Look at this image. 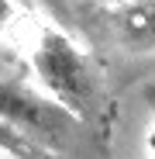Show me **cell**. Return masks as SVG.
Segmentation results:
<instances>
[{
  "label": "cell",
  "mask_w": 155,
  "mask_h": 159,
  "mask_svg": "<svg viewBox=\"0 0 155 159\" xmlns=\"http://www.w3.org/2000/svg\"><path fill=\"white\" fill-rule=\"evenodd\" d=\"M35 73L52 93V100L66 107L76 121H90L103 107L100 66L62 31H52V28L41 31V42L35 48Z\"/></svg>",
  "instance_id": "6da1fadb"
},
{
  "label": "cell",
  "mask_w": 155,
  "mask_h": 159,
  "mask_svg": "<svg viewBox=\"0 0 155 159\" xmlns=\"http://www.w3.org/2000/svg\"><path fill=\"white\" fill-rule=\"evenodd\" d=\"M0 121L31 152H66L80 128L66 107L17 80H0Z\"/></svg>",
  "instance_id": "7a4b0ae2"
},
{
  "label": "cell",
  "mask_w": 155,
  "mask_h": 159,
  "mask_svg": "<svg viewBox=\"0 0 155 159\" xmlns=\"http://www.w3.org/2000/svg\"><path fill=\"white\" fill-rule=\"evenodd\" d=\"M97 28L124 52L155 48V0H127L97 14Z\"/></svg>",
  "instance_id": "3957f363"
},
{
  "label": "cell",
  "mask_w": 155,
  "mask_h": 159,
  "mask_svg": "<svg viewBox=\"0 0 155 159\" xmlns=\"http://www.w3.org/2000/svg\"><path fill=\"white\" fill-rule=\"evenodd\" d=\"M0 149H4V152H11V156H17V159H24V156H35L28 145H24L17 135H14V131L4 125V121H0Z\"/></svg>",
  "instance_id": "277c9868"
},
{
  "label": "cell",
  "mask_w": 155,
  "mask_h": 159,
  "mask_svg": "<svg viewBox=\"0 0 155 159\" xmlns=\"http://www.w3.org/2000/svg\"><path fill=\"white\" fill-rule=\"evenodd\" d=\"M11 14H14L11 0H0V24H7V21H11Z\"/></svg>",
  "instance_id": "5b68a950"
},
{
  "label": "cell",
  "mask_w": 155,
  "mask_h": 159,
  "mask_svg": "<svg viewBox=\"0 0 155 159\" xmlns=\"http://www.w3.org/2000/svg\"><path fill=\"white\" fill-rule=\"evenodd\" d=\"M152 114H155V97H152ZM148 145H152V159H155V125H152V135H148Z\"/></svg>",
  "instance_id": "8992f818"
}]
</instances>
